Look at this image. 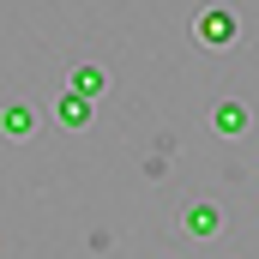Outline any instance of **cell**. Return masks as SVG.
I'll use <instances>...</instances> for the list:
<instances>
[{
	"mask_svg": "<svg viewBox=\"0 0 259 259\" xmlns=\"http://www.w3.org/2000/svg\"><path fill=\"white\" fill-rule=\"evenodd\" d=\"M187 229H193V235H217V211H211V205H193V211H187Z\"/></svg>",
	"mask_w": 259,
	"mask_h": 259,
	"instance_id": "obj_4",
	"label": "cell"
},
{
	"mask_svg": "<svg viewBox=\"0 0 259 259\" xmlns=\"http://www.w3.org/2000/svg\"><path fill=\"white\" fill-rule=\"evenodd\" d=\"M0 127H6V139H30V127H36V115H30L24 103H6V109H0Z\"/></svg>",
	"mask_w": 259,
	"mask_h": 259,
	"instance_id": "obj_1",
	"label": "cell"
},
{
	"mask_svg": "<svg viewBox=\"0 0 259 259\" xmlns=\"http://www.w3.org/2000/svg\"><path fill=\"white\" fill-rule=\"evenodd\" d=\"M217 133H223V139L247 133V109H241V103H223V109H217Z\"/></svg>",
	"mask_w": 259,
	"mask_h": 259,
	"instance_id": "obj_2",
	"label": "cell"
},
{
	"mask_svg": "<svg viewBox=\"0 0 259 259\" xmlns=\"http://www.w3.org/2000/svg\"><path fill=\"white\" fill-rule=\"evenodd\" d=\"M103 84H109L103 66H78V72H72V91H78V97H103Z\"/></svg>",
	"mask_w": 259,
	"mask_h": 259,
	"instance_id": "obj_3",
	"label": "cell"
}]
</instances>
